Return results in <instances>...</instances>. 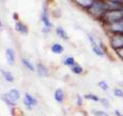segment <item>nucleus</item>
I'll return each mask as SVG.
<instances>
[{
  "label": "nucleus",
  "instance_id": "obj_1",
  "mask_svg": "<svg viewBox=\"0 0 123 116\" xmlns=\"http://www.w3.org/2000/svg\"><path fill=\"white\" fill-rule=\"evenodd\" d=\"M105 19L109 22H115L123 19V8L109 10L105 14Z\"/></svg>",
  "mask_w": 123,
  "mask_h": 116
},
{
  "label": "nucleus",
  "instance_id": "obj_2",
  "mask_svg": "<svg viewBox=\"0 0 123 116\" xmlns=\"http://www.w3.org/2000/svg\"><path fill=\"white\" fill-rule=\"evenodd\" d=\"M106 9H108L106 3L100 1L94 2L90 6V11L91 13L97 16L102 14L103 12Z\"/></svg>",
  "mask_w": 123,
  "mask_h": 116
},
{
  "label": "nucleus",
  "instance_id": "obj_3",
  "mask_svg": "<svg viewBox=\"0 0 123 116\" xmlns=\"http://www.w3.org/2000/svg\"><path fill=\"white\" fill-rule=\"evenodd\" d=\"M111 45L114 49L123 48V34L118 33L114 35L111 39Z\"/></svg>",
  "mask_w": 123,
  "mask_h": 116
},
{
  "label": "nucleus",
  "instance_id": "obj_4",
  "mask_svg": "<svg viewBox=\"0 0 123 116\" xmlns=\"http://www.w3.org/2000/svg\"><path fill=\"white\" fill-rule=\"evenodd\" d=\"M111 30L118 33H123V19L112 23L111 25Z\"/></svg>",
  "mask_w": 123,
  "mask_h": 116
},
{
  "label": "nucleus",
  "instance_id": "obj_5",
  "mask_svg": "<svg viewBox=\"0 0 123 116\" xmlns=\"http://www.w3.org/2000/svg\"><path fill=\"white\" fill-rule=\"evenodd\" d=\"M24 102L25 103V105L27 106L29 108H31V106L32 105H34L37 103V100L34 99V97H32L30 94H27L26 93L25 94V98L24 99Z\"/></svg>",
  "mask_w": 123,
  "mask_h": 116
},
{
  "label": "nucleus",
  "instance_id": "obj_6",
  "mask_svg": "<svg viewBox=\"0 0 123 116\" xmlns=\"http://www.w3.org/2000/svg\"><path fill=\"white\" fill-rule=\"evenodd\" d=\"M89 39H90V42H91V44L92 47V50H93L94 52L96 53V54H97L98 56H102L103 54V52L102 51V50L101 49L100 47L97 44V43L96 42V41H94L93 38H92L91 36L89 37Z\"/></svg>",
  "mask_w": 123,
  "mask_h": 116
},
{
  "label": "nucleus",
  "instance_id": "obj_7",
  "mask_svg": "<svg viewBox=\"0 0 123 116\" xmlns=\"http://www.w3.org/2000/svg\"><path fill=\"white\" fill-rule=\"evenodd\" d=\"M6 56L7 59V61L9 65H13L14 61V56L13 50L11 48H8L6 50Z\"/></svg>",
  "mask_w": 123,
  "mask_h": 116
},
{
  "label": "nucleus",
  "instance_id": "obj_8",
  "mask_svg": "<svg viewBox=\"0 0 123 116\" xmlns=\"http://www.w3.org/2000/svg\"><path fill=\"white\" fill-rule=\"evenodd\" d=\"M19 97H20V93H19V91L17 90V89H12V90L10 91L8 94V99L12 102L16 101L18 99H19Z\"/></svg>",
  "mask_w": 123,
  "mask_h": 116
},
{
  "label": "nucleus",
  "instance_id": "obj_9",
  "mask_svg": "<svg viewBox=\"0 0 123 116\" xmlns=\"http://www.w3.org/2000/svg\"><path fill=\"white\" fill-rule=\"evenodd\" d=\"M37 71H38V74L40 76H48V71L46 68L43 65L41 64H37Z\"/></svg>",
  "mask_w": 123,
  "mask_h": 116
},
{
  "label": "nucleus",
  "instance_id": "obj_10",
  "mask_svg": "<svg viewBox=\"0 0 123 116\" xmlns=\"http://www.w3.org/2000/svg\"><path fill=\"white\" fill-rule=\"evenodd\" d=\"M15 29L17 31L20 33H28L27 27L21 22L16 23Z\"/></svg>",
  "mask_w": 123,
  "mask_h": 116
},
{
  "label": "nucleus",
  "instance_id": "obj_11",
  "mask_svg": "<svg viewBox=\"0 0 123 116\" xmlns=\"http://www.w3.org/2000/svg\"><path fill=\"white\" fill-rule=\"evenodd\" d=\"M56 34L60 36V37L62 39H67L68 38V36H67V33L63 29V28H62L61 27H58L56 28Z\"/></svg>",
  "mask_w": 123,
  "mask_h": 116
},
{
  "label": "nucleus",
  "instance_id": "obj_12",
  "mask_svg": "<svg viewBox=\"0 0 123 116\" xmlns=\"http://www.w3.org/2000/svg\"><path fill=\"white\" fill-rule=\"evenodd\" d=\"M51 50L54 53L56 54H60L64 51V48L59 44H55L52 47Z\"/></svg>",
  "mask_w": 123,
  "mask_h": 116
},
{
  "label": "nucleus",
  "instance_id": "obj_13",
  "mask_svg": "<svg viewBox=\"0 0 123 116\" xmlns=\"http://www.w3.org/2000/svg\"><path fill=\"white\" fill-rule=\"evenodd\" d=\"M63 92L61 89H56L55 93V100L58 102H61L63 100Z\"/></svg>",
  "mask_w": 123,
  "mask_h": 116
},
{
  "label": "nucleus",
  "instance_id": "obj_14",
  "mask_svg": "<svg viewBox=\"0 0 123 116\" xmlns=\"http://www.w3.org/2000/svg\"><path fill=\"white\" fill-rule=\"evenodd\" d=\"M2 75H3L5 79L7 81V82H12L14 80V77H13V75L10 72L7 71H2Z\"/></svg>",
  "mask_w": 123,
  "mask_h": 116
},
{
  "label": "nucleus",
  "instance_id": "obj_15",
  "mask_svg": "<svg viewBox=\"0 0 123 116\" xmlns=\"http://www.w3.org/2000/svg\"><path fill=\"white\" fill-rule=\"evenodd\" d=\"M42 21H43V22L44 23V24L45 26L48 27L51 26V23H50V21H49V19H48V16H47L46 13L45 12H43V14H42Z\"/></svg>",
  "mask_w": 123,
  "mask_h": 116
},
{
  "label": "nucleus",
  "instance_id": "obj_16",
  "mask_svg": "<svg viewBox=\"0 0 123 116\" xmlns=\"http://www.w3.org/2000/svg\"><path fill=\"white\" fill-rule=\"evenodd\" d=\"M77 2L80 6H84V7H88L92 5V0H76Z\"/></svg>",
  "mask_w": 123,
  "mask_h": 116
},
{
  "label": "nucleus",
  "instance_id": "obj_17",
  "mask_svg": "<svg viewBox=\"0 0 123 116\" xmlns=\"http://www.w3.org/2000/svg\"><path fill=\"white\" fill-rule=\"evenodd\" d=\"M22 63L30 70H31V71H34V67L33 65L29 60H26V59H22Z\"/></svg>",
  "mask_w": 123,
  "mask_h": 116
},
{
  "label": "nucleus",
  "instance_id": "obj_18",
  "mask_svg": "<svg viewBox=\"0 0 123 116\" xmlns=\"http://www.w3.org/2000/svg\"><path fill=\"white\" fill-rule=\"evenodd\" d=\"M74 64V59L72 57H68L64 60V64L66 65H73Z\"/></svg>",
  "mask_w": 123,
  "mask_h": 116
},
{
  "label": "nucleus",
  "instance_id": "obj_19",
  "mask_svg": "<svg viewBox=\"0 0 123 116\" xmlns=\"http://www.w3.org/2000/svg\"><path fill=\"white\" fill-rule=\"evenodd\" d=\"M84 97H85V99H89V100H93V101L95 102L98 101V97L95 95H93V94H87V95H85Z\"/></svg>",
  "mask_w": 123,
  "mask_h": 116
},
{
  "label": "nucleus",
  "instance_id": "obj_20",
  "mask_svg": "<svg viewBox=\"0 0 123 116\" xmlns=\"http://www.w3.org/2000/svg\"><path fill=\"white\" fill-rule=\"evenodd\" d=\"M82 71V68L80 66H75L72 68V71L75 74H80Z\"/></svg>",
  "mask_w": 123,
  "mask_h": 116
},
{
  "label": "nucleus",
  "instance_id": "obj_21",
  "mask_svg": "<svg viewBox=\"0 0 123 116\" xmlns=\"http://www.w3.org/2000/svg\"><path fill=\"white\" fill-rule=\"evenodd\" d=\"M98 86L100 87L102 89H103V90H106L108 88V85L107 84L106 82H104V81H101L98 83Z\"/></svg>",
  "mask_w": 123,
  "mask_h": 116
},
{
  "label": "nucleus",
  "instance_id": "obj_22",
  "mask_svg": "<svg viewBox=\"0 0 123 116\" xmlns=\"http://www.w3.org/2000/svg\"><path fill=\"white\" fill-rule=\"evenodd\" d=\"M114 94L116 96L123 98V91L120 89H116L114 91Z\"/></svg>",
  "mask_w": 123,
  "mask_h": 116
},
{
  "label": "nucleus",
  "instance_id": "obj_23",
  "mask_svg": "<svg viewBox=\"0 0 123 116\" xmlns=\"http://www.w3.org/2000/svg\"><path fill=\"white\" fill-rule=\"evenodd\" d=\"M94 114L96 116H108V115L103 111H97Z\"/></svg>",
  "mask_w": 123,
  "mask_h": 116
},
{
  "label": "nucleus",
  "instance_id": "obj_24",
  "mask_svg": "<svg viewBox=\"0 0 123 116\" xmlns=\"http://www.w3.org/2000/svg\"><path fill=\"white\" fill-rule=\"evenodd\" d=\"M77 103L79 106H81L82 104V98L80 97V96H78V100H77Z\"/></svg>",
  "mask_w": 123,
  "mask_h": 116
},
{
  "label": "nucleus",
  "instance_id": "obj_25",
  "mask_svg": "<svg viewBox=\"0 0 123 116\" xmlns=\"http://www.w3.org/2000/svg\"><path fill=\"white\" fill-rule=\"evenodd\" d=\"M115 114H116L117 116H123V115L121 114V112H120V111H118V110H116V111H115Z\"/></svg>",
  "mask_w": 123,
  "mask_h": 116
},
{
  "label": "nucleus",
  "instance_id": "obj_26",
  "mask_svg": "<svg viewBox=\"0 0 123 116\" xmlns=\"http://www.w3.org/2000/svg\"><path fill=\"white\" fill-rule=\"evenodd\" d=\"M109 1H112V2H118L120 3V2L123 1V0H109Z\"/></svg>",
  "mask_w": 123,
  "mask_h": 116
}]
</instances>
